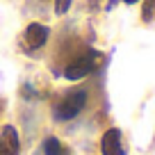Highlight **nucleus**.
Instances as JSON below:
<instances>
[{
    "label": "nucleus",
    "instance_id": "obj_1",
    "mask_svg": "<svg viewBox=\"0 0 155 155\" xmlns=\"http://www.w3.org/2000/svg\"><path fill=\"white\" fill-rule=\"evenodd\" d=\"M87 105V91L84 89H71L53 105V116L57 121H71L75 119Z\"/></svg>",
    "mask_w": 155,
    "mask_h": 155
},
{
    "label": "nucleus",
    "instance_id": "obj_2",
    "mask_svg": "<svg viewBox=\"0 0 155 155\" xmlns=\"http://www.w3.org/2000/svg\"><path fill=\"white\" fill-rule=\"evenodd\" d=\"M98 59H101V55L96 50H82L64 66V78L66 80H82V78L91 75L98 66Z\"/></svg>",
    "mask_w": 155,
    "mask_h": 155
},
{
    "label": "nucleus",
    "instance_id": "obj_3",
    "mask_svg": "<svg viewBox=\"0 0 155 155\" xmlns=\"http://www.w3.org/2000/svg\"><path fill=\"white\" fill-rule=\"evenodd\" d=\"M101 155H126L123 132L119 128H110L101 137Z\"/></svg>",
    "mask_w": 155,
    "mask_h": 155
},
{
    "label": "nucleus",
    "instance_id": "obj_4",
    "mask_svg": "<svg viewBox=\"0 0 155 155\" xmlns=\"http://www.w3.org/2000/svg\"><path fill=\"white\" fill-rule=\"evenodd\" d=\"M21 141L14 126H5L0 130V155H18Z\"/></svg>",
    "mask_w": 155,
    "mask_h": 155
},
{
    "label": "nucleus",
    "instance_id": "obj_5",
    "mask_svg": "<svg viewBox=\"0 0 155 155\" xmlns=\"http://www.w3.org/2000/svg\"><path fill=\"white\" fill-rule=\"evenodd\" d=\"M23 41L28 48H41L48 41V28H44L41 23H30L23 32Z\"/></svg>",
    "mask_w": 155,
    "mask_h": 155
},
{
    "label": "nucleus",
    "instance_id": "obj_6",
    "mask_svg": "<svg viewBox=\"0 0 155 155\" xmlns=\"http://www.w3.org/2000/svg\"><path fill=\"white\" fill-rule=\"evenodd\" d=\"M44 155H66V148L57 137H46L44 139Z\"/></svg>",
    "mask_w": 155,
    "mask_h": 155
},
{
    "label": "nucleus",
    "instance_id": "obj_7",
    "mask_svg": "<svg viewBox=\"0 0 155 155\" xmlns=\"http://www.w3.org/2000/svg\"><path fill=\"white\" fill-rule=\"evenodd\" d=\"M141 21H144V23H153V21H155V0H144Z\"/></svg>",
    "mask_w": 155,
    "mask_h": 155
},
{
    "label": "nucleus",
    "instance_id": "obj_8",
    "mask_svg": "<svg viewBox=\"0 0 155 155\" xmlns=\"http://www.w3.org/2000/svg\"><path fill=\"white\" fill-rule=\"evenodd\" d=\"M68 7H71V0H57V2H55V12H57V14H66Z\"/></svg>",
    "mask_w": 155,
    "mask_h": 155
},
{
    "label": "nucleus",
    "instance_id": "obj_9",
    "mask_svg": "<svg viewBox=\"0 0 155 155\" xmlns=\"http://www.w3.org/2000/svg\"><path fill=\"white\" fill-rule=\"evenodd\" d=\"M123 2H128V5H135V2H139V0H123Z\"/></svg>",
    "mask_w": 155,
    "mask_h": 155
},
{
    "label": "nucleus",
    "instance_id": "obj_10",
    "mask_svg": "<svg viewBox=\"0 0 155 155\" xmlns=\"http://www.w3.org/2000/svg\"><path fill=\"white\" fill-rule=\"evenodd\" d=\"M2 107H5V101H2V98H0V114H2Z\"/></svg>",
    "mask_w": 155,
    "mask_h": 155
}]
</instances>
